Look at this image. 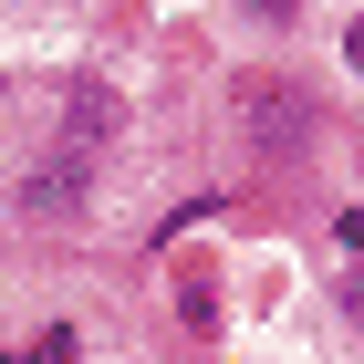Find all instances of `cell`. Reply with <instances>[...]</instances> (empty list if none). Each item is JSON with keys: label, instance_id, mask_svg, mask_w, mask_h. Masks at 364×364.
<instances>
[{"label": "cell", "instance_id": "cell-1", "mask_svg": "<svg viewBox=\"0 0 364 364\" xmlns=\"http://www.w3.org/2000/svg\"><path fill=\"white\" fill-rule=\"evenodd\" d=\"M240 136L260 146V156H302L312 146V94L302 84H281V73H240Z\"/></svg>", "mask_w": 364, "mask_h": 364}, {"label": "cell", "instance_id": "cell-2", "mask_svg": "<svg viewBox=\"0 0 364 364\" xmlns=\"http://www.w3.org/2000/svg\"><path fill=\"white\" fill-rule=\"evenodd\" d=\"M84 188H94V156L84 146H53V156H42V167H21V219H73V208H84Z\"/></svg>", "mask_w": 364, "mask_h": 364}, {"label": "cell", "instance_id": "cell-3", "mask_svg": "<svg viewBox=\"0 0 364 364\" xmlns=\"http://www.w3.org/2000/svg\"><path fill=\"white\" fill-rule=\"evenodd\" d=\"M84 136L94 146L114 136V105H105V94H73V114H63V146H84Z\"/></svg>", "mask_w": 364, "mask_h": 364}, {"label": "cell", "instance_id": "cell-4", "mask_svg": "<svg viewBox=\"0 0 364 364\" xmlns=\"http://www.w3.org/2000/svg\"><path fill=\"white\" fill-rule=\"evenodd\" d=\"M333 312H343V323L364 333V271H343V281H333Z\"/></svg>", "mask_w": 364, "mask_h": 364}, {"label": "cell", "instance_id": "cell-5", "mask_svg": "<svg viewBox=\"0 0 364 364\" xmlns=\"http://www.w3.org/2000/svg\"><path fill=\"white\" fill-rule=\"evenodd\" d=\"M343 63H354V73H364V11H354V21H343Z\"/></svg>", "mask_w": 364, "mask_h": 364}, {"label": "cell", "instance_id": "cell-6", "mask_svg": "<svg viewBox=\"0 0 364 364\" xmlns=\"http://www.w3.org/2000/svg\"><path fill=\"white\" fill-rule=\"evenodd\" d=\"M250 11H260V21H291V0H250Z\"/></svg>", "mask_w": 364, "mask_h": 364}, {"label": "cell", "instance_id": "cell-7", "mask_svg": "<svg viewBox=\"0 0 364 364\" xmlns=\"http://www.w3.org/2000/svg\"><path fill=\"white\" fill-rule=\"evenodd\" d=\"M0 364H11V354H0Z\"/></svg>", "mask_w": 364, "mask_h": 364}]
</instances>
